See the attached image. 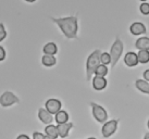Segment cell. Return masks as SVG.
<instances>
[{
    "mask_svg": "<svg viewBox=\"0 0 149 139\" xmlns=\"http://www.w3.org/2000/svg\"><path fill=\"white\" fill-rule=\"evenodd\" d=\"M147 126H148V128H149V120H148V123H147Z\"/></svg>",
    "mask_w": 149,
    "mask_h": 139,
    "instance_id": "cell-31",
    "label": "cell"
},
{
    "mask_svg": "<svg viewBox=\"0 0 149 139\" xmlns=\"http://www.w3.org/2000/svg\"><path fill=\"white\" fill-rule=\"evenodd\" d=\"M4 59H6V50H4L3 47L0 46V62L3 61Z\"/></svg>",
    "mask_w": 149,
    "mask_h": 139,
    "instance_id": "cell-24",
    "label": "cell"
},
{
    "mask_svg": "<svg viewBox=\"0 0 149 139\" xmlns=\"http://www.w3.org/2000/svg\"><path fill=\"white\" fill-rule=\"evenodd\" d=\"M20 100L15 95L11 92V91H4L3 94L0 97V104L3 108H8V106H13L14 103H19Z\"/></svg>",
    "mask_w": 149,
    "mask_h": 139,
    "instance_id": "cell-5",
    "label": "cell"
},
{
    "mask_svg": "<svg viewBox=\"0 0 149 139\" xmlns=\"http://www.w3.org/2000/svg\"><path fill=\"white\" fill-rule=\"evenodd\" d=\"M100 50H95L89 54V57L87 58L86 61V79L91 81L93 74H95V71L98 66L101 64L100 62Z\"/></svg>",
    "mask_w": 149,
    "mask_h": 139,
    "instance_id": "cell-2",
    "label": "cell"
},
{
    "mask_svg": "<svg viewBox=\"0 0 149 139\" xmlns=\"http://www.w3.org/2000/svg\"><path fill=\"white\" fill-rule=\"evenodd\" d=\"M100 62L101 64L107 66L108 64H111V57H110V53L108 52H101L100 54Z\"/></svg>",
    "mask_w": 149,
    "mask_h": 139,
    "instance_id": "cell-21",
    "label": "cell"
},
{
    "mask_svg": "<svg viewBox=\"0 0 149 139\" xmlns=\"http://www.w3.org/2000/svg\"><path fill=\"white\" fill-rule=\"evenodd\" d=\"M135 86L139 91L149 95V83L146 82L145 79H137L135 82Z\"/></svg>",
    "mask_w": 149,
    "mask_h": 139,
    "instance_id": "cell-14",
    "label": "cell"
},
{
    "mask_svg": "<svg viewBox=\"0 0 149 139\" xmlns=\"http://www.w3.org/2000/svg\"><path fill=\"white\" fill-rule=\"evenodd\" d=\"M91 111H93V116L96 119V121L102 123V124L108 122V113L102 106L95 102H91Z\"/></svg>",
    "mask_w": 149,
    "mask_h": 139,
    "instance_id": "cell-4",
    "label": "cell"
},
{
    "mask_svg": "<svg viewBox=\"0 0 149 139\" xmlns=\"http://www.w3.org/2000/svg\"><path fill=\"white\" fill-rule=\"evenodd\" d=\"M7 37V32H6V28H4V25L2 23H0V42L6 39Z\"/></svg>",
    "mask_w": 149,
    "mask_h": 139,
    "instance_id": "cell-23",
    "label": "cell"
},
{
    "mask_svg": "<svg viewBox=\"0 0 149 139\" xmlns=\"http://www.w3.org/2000/svg\"><path fill=\"white\" fill-rule=\"evenodd\" d=\"M139 10L141 12L144 14V15H148L149 14V3L148 2H143L139 7Z\"/></svg>",
    "mask_w": 149,
    "mask_h": 139,
    "instance_id": "cell-22",
    "label": "cell"
},
{
    "mask_svg": "<svg viewBox=\"0 0 149 139\" xmlns=\"http://www.w3.org/2000/svg\"><path fill=\"white\" fill-rule=\"evenodd\" d=\"M38 117L40 120V122H42L44 124H47V125H51V122L54 121L52 114H50L49 112L44 108H40L38 110Z\"/></svg>",
    "mask_w": 149,
    "mask_h": 139,
    "instance_id": "cell-9",
    "label": "cell"
},
{
    "mask_svg": "<svg viewBox=\"0 0 149 139\" xmlns=\"http://www.w3.org/2000/svg\"><path fill=\"white\" fill-rule=\"evenodd\" d=\"M108 74V67L104 64H100L95 71V75L96 76H99V77H104Z\"/></svg>",
    "mask_w": 149,
    "mask_h": 139,
    "instance_id": "cell-20",
    "label": "cell"
},
{
    "mask_svg": "<svg viewBox=\"0 0 149 139\" xmlns=\"http://www.w3.org/2000/svg\"><path fill=\"white\" fill-rule=\"evenodd\" d=\"M146 26L141 22H135L133 23L131 26H130V32L135 35V36H138V35H143V34L146 33Z\"/></svg>",
    "mask_w": 149,
    "mask_h": 139,
    "instance_id": "cell-10",
    "label": "cell"
},
{
    "mask_svg": "<svg viewBox=\"0 0 149 139\" xmlns=\"http://www.w3.org/2000/svg\"><path fill=\"white\" fill-rule=\"evenodd\" d=\"M124 62L125 64L130 67H133V66H136L139 62H138V57H137V53L133 52V51H130L125 54L124 57Z\"/></svg>",
    "mask_w": 149,
    "mask_h": 139,
    "instance_id": "cell-11",
    "label": "cell"
},
{
    "mask_svg": "<svg viewBox=\"0 0 149 139\" xmlns=\"http://www.w3.org/2000/svg\"><path fill=\"white\" fill-rule=\"evenodd\" d=\"M58 27L62 31L63 35L69 39L77 38L79 31V21L77 17H50Z\"/></svg>",
    "mask_w": 149,
    "mask_h": 139,
    "instance_id": "cell-1",
    "label": "cell"
},
{
    "mask_svg": "<svg viewBox=\"0 0 149 139\" xmlns=\"http://www.w3.org/2000/svg\"><path fill=\"white\" fill-rule=\"evenodd\" d=\"M135 47L139 51H149V38L148 37H141L135 42Z\"/></svg>",
    "mask_w": 149,
    "mask_h": 139,
    "instance_id": "cell-13",
    "label": "cell"
},
{
    "mask_svg": "<svg viewBox=\"0 0 149 139\" xmlns=\"http://www.w3.org/2000/svg\"><path fill=\"white\" fill-rule=\"evenodd\" d=\"M45 133L46 136H49L51 138H58L59 134H58V128L54 125H47L45 128Z\"/></svg>",
    "mask_w": 149,
    "mask_h": 139,
    "instance_id": "cell-18",
    "label": "cell"
},
{
    "mask_svg": "<svg viewBox=\"0 0 149 139\" xmlns=\"http://www.w3.org/2000/svg\"><path fill=\"white\" fill-rule=\"evenodd\" d=\"M110 57H111V66L114 67L116 63L119 62L121 56L123 53V42L119 37H116L114 42L112 44L111 49H110Z\"/></svg>",
    "mask_w": 149,
    "mask_h": 139,
    "instance_id": "cell-3",
    "label": "cell"
},
{
    "mask_svg": "<svg viewBox=\"0 0 149 139\" xmlns=\"http://www.w3.org/2000/svg\"><path fill=\"white\" fill-rule=\"evenodd\" d=\"M17 139H31L27 135H24V134H21L17 137Z\"/></svg>",
    "mask_w": 149,
    "mask_h": 139,
    "instance_id": "cell-27",
    "label": "cell"
},
{
    "mask_svg": "<svg viewBox=\"0 0 149 139\" xmlns=\"http://www.w3.org/2000/svg\"><path fill=\"white\" fill-rule=\"evenodd\" d=\"M42 63L45 66H54L57 63V59L54 56H49V54H44L42 58Z\"/></svg>",
    "mask_w": 149,
    "mask_h": 139,
    "instance_id": "cell-17",
    "label": "cell"
},
{
    "mask_svg": "<svg viewBox=\"0 0 149 139\" xmlns=\"http://www.w3.org/2000/svg\"><path fill=\"white\" fill-rule=\"evenodd\" d=\"M61 106H62V103L60 100L58 99H48L45 103V109L48 112H49L50 114H57L58 112L61 111Z\"/></svg>",
    "mask_w": 149,
    "mask_h": 139,
    "instance_id": "cell-7",
    "label": "cell"
},
{
    "mask_svg": "<svg viewBox=\"0 0 149 139\" xmlns=\"http://www.w3.org/2000/svg\"><path fill=\"white\" fill-rule=\"evenodd\" d=\"M44 139H54V138H51V137H49V136L45 135V138H44Z\"/></svg>",
    "mask_w": 149,
    "mask_h": 139,
    "instance_id": "cell-29",
    "label": "cell"
},
{
    "mask_svg": "<svg viewBox=\"0 0 149 139\" xmlns=\"http://www.w3.org/2000/svg\"><path fill=\"white\" fill-rule=\"evenodd\" d=\"M143 76H144L146 82H149V69L146 70L145 72H144V75H143Z\"/></svg>",
    "mask_w": 149,
    "mask_h": 139,
    "instance_id": "cell-26",
    "label": "cell"
},
{
    "mask_svg": "<svg viewBox=\"0 0 149 139\" xmlns=\"http://www.w3.org/2000/svg\"><path fill=\"white\" fill-rule=\"evenodd\" d=\"M138 62L141 64H146L149 62V51H138L137 53Z\"/></svg>",
    "mask_w": 149,
    "mask_h": 139,
    "instance_id": "cell-19",
    "label": "cell"
},
{
    "mask_svg": "<svg viewBox=\"0 0 149 139\" xmlns=\"http://www.w3.org/2000/svg\"><path fill=\"white\" fill-rule=\"evenodd\" d=\"M87 139H96L95 137H89V138H87Z\"/></svg>",
    "mask_w": 149,
    "mask_h": 139,
    "instance_id": "cell-30",
    "label": "cell"
},
{
    "mask_svg": "<svg viewBox=\"0 0 149 139\" xmlns=\"http://www.w3.org/2000/svg\"><path fill=\"white\" fill-rule=\"evenodd\" d=\"M107 87V79L104 77H99V76H95L93 78V88L95 90H104Z\"/></svg>",
    "mask_w": 149,
    "mask_h": 139,
    "instance_id": "cell-12",
    "label": "cell"
},
{
    "mask_svg": "<svg viewBox=\"0 0 149 139\" xmlns=\"http://www.w3.org/2000/svg\"><path fill=\"white\" fill-rule=\"evenodd\" d=\"M56 122L58 123V124H63V123H68L69 122V113L64 110H61L60 112H58L57 114H56Z\"/></svg>",
    "mask_w": 149,
    "mask_h": 139,
    "instance_id": "cell-16",
    "label": "cell"
},
{
    "mask_svg": "<svg viewBox=\"0 0 149 139\" xmlns=\"http://www.w3.org/2000/svg\"><path fill=\"white\" fill-rule=\"evenodd\" d=\"M144 139H149V133H146V134H145V137H144Z\"/></svg>",
    "mask_w": 149,
    "mask_h": 139,
    "instance_id": "cell-28",
    "label": "cell"
},
{
    "mask_svg": "<svg viewBox=\"0 0 149 139\" xmlns=\"http://www.w3.org/2000/svg\"><path fill=\"white\" fill-rule=\"evenodd\" d=\"M44 138H45V135H42V133L35 131L33 134V139H44Z\"/></svg>",
    "mask_w": 149,
    "mask_h": 139,
    "instance_id": "cell-25",
    "label": "cell"
},
{
    "mask_svg": "<svg viewBox=\"0 0 149 139\" xmlns=\"http://www.w3.org/2000/svg\"><path fill=\"white\" fill-rule=\"evenodd\" d=\"M73 126H74V124L71 122L63 123V124H58V125H57V128H58L59 137L65 138L66 136L69 135V133H70L71 129L73 128Z\"/></svg>",
    "mask_w": 149,
    "mask_h": 139,
    "instance_id": "cell-8",
    "label": "cell"
},
{
    "mask_svg": "<svg viewBox=\"0 0 149 139\" xmlns=\"http://www.w3.org/2000/svg\"><path fill=\"white\" fill-rule=\"evenodd\" d=\"M45 54H49V56H54L56 53L58 52V47L54 42H48L46 44L44 49H42Z\"/></svg>",
    "mask_w": 149,
    "mask_h": 139,
    "instance_id": "cell-15",
    "label": "cell"
},
{
    "mask_svg": "<svg viewBox=\"0 0 149 139\" xmlns=\"http://www.w3.org/2000/svg\"><path fill=\"white\" fill-rule=\"evenodd\" d=\"M118 124H119V120H111V121L104 123L101 128V134L104 136V138H109L110 136H112L116 133Z\"/></svg>",
    "mask_w": 149,
    "mask_h": 139,
    "instance_id": "cell-6",
    "label": "cell"
}]
</instances>
